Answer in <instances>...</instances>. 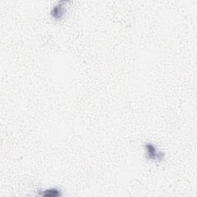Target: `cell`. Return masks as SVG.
<instances>
[{"mask_svg":"<svg viewBox=\"0 0 197 197\" xmlns=\"http://www.w3.org/2000/svg\"><path fill=\"white\" fill-rule=\"evenodd\" d=\"M42 196H46V197H57L61 195L60 192L56 189H52V190H45L43 193H41Z\"/></svg>","mask_w":197,"mask_h":197,"instance_id":"1","label":"cell"},{"mask_svg":"<svg viewBox=\"0 0 197 197\" xmlns=\"http://www.w3.org/2000/svg\"><path fill=\"white\" fill-rule=\"evenodd\" d=\"M146 149H147L148 150V153H149V158H151V159H155L157 156L159 157V155L156 152L155 147H154L153 146H152V145H147V146H146Z\"/></svg>","mask_w":197,"mask_h":197,"instance_id":"2","label":"cell"}]
</instances>
